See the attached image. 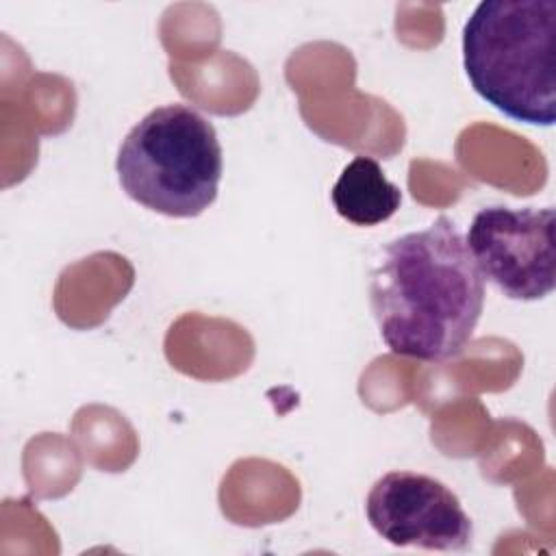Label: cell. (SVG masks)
I'll return each instance as SVG.
<instances>
[{
	"label": "cell",
	"instance_id": "3957f363",
	"mask_svg": "<svg viewBox=\"0 0 556 556\" xmlns=\"http://www.w3.org/2000/svg\"><path fill=\"white\" fill-rule=\"evenodd\" d=\"M124 193L167 217H198L217 198L224 172L215 126L189 104L152 109L124 137L117 161Z\"/></svg>",
	"mask_w": 556,
	"mask_h": 556
},
{
	"label": "cell",
	"instance_id": "7a4b0ae2",
	"mask_svg": "<svg viewBox=\"0 0 556 556\" xmlns=\"http://www.w3.org/2000/svg\"><path fill=\"white\" fill-rule=\"evenodd\" d=\"M556 0H484L463 26L473 91L515 122H556Z\"/></svg>",
	"mask_w": 556,
	"mask_h": 556
},
{
	"label": "cell",
	"instance_id": "5b68a950",
	"mask_svg": "<svg viewBox=\"0 0 556 556\" xmlns=\"http://www.w3.org/2000/svg\"><path fill=\"white\" fill-rule=\"evenodd\" d=\"M369 526L391 545L430 552H463L473 523L458 495L441 480L417 471L380 476L365 500Z\"/></svg>",
	"mask_w": 556,
	"mask_h": 556
},
{
	"label": "cell",
	"instance_id": "8992f818",
	"mask_svg": "<svg viewBox=\"0 0 556 556\" xmlns=\"http://www.w3.org/2000/svg\"><path fill=\"white\" fill-rule=\"evenodd\" d=\"M334 211L354 226H378L393 217L402 204V191L371 156H354L339 174L330 191Z\"/></svg>",
	"mask_w": 556,
	"mask_h": 556
},
{
	"label": "cell",
	"instance_id": "6da1fadb",
	"mask_svg": "<svg viewBox=\"0 0 556 556\" xmlns=\"http://www.w3.org/2000/svg\"><path fill=\"white\" fill-rule=\"evenodd\" d=\"M369 278V306L393 354L443 363L471 341L484 278L452 217L389 241Z\"/></svg>",
	"mask_w": 556,
	"mask_h": 556
},
{
	"label": "cell",
	"instance_id": "277c9868",
	"mask_svg": "<svg viewBox=\"0 0 556 556\" xmlns=\"http://www.w3.org/2000/svg\"><path fill=\"white\" fill-rule=\"evenodd\" d=\"M554 208H513L493 204L480 208L465 243L484 280L510 300L534 302L556 287Z\"/></svg>",
	"mask_w": 556,
	"mask_h": 556
}]
</instances>
